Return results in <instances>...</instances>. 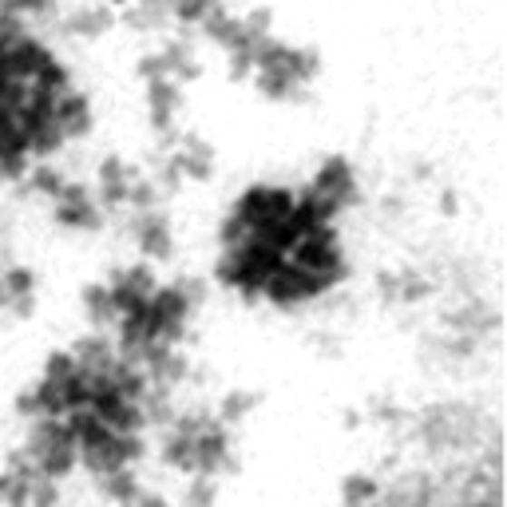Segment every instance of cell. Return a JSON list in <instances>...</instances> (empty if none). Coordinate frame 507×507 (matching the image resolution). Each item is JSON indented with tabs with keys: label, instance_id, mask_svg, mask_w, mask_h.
<instances>
[{
	"label": "cell",
	"instance_id": "19",
	"mask_svg": "<svg viewBox=\"0 0 507 507\" xmlns=\"http://www.w3.org/2000/svg\"><path fill=\"white\" fill-rule=\"evenodd\" d=\"M0 286H5L8 301H13V297H24V294H32V286H36V274H32L28 266H13L5 278H0Z\"/></svg>",
	"mask_w": 507,
	"mask_h": 507
},
{
	"label": "cell",
	"instance_id": "6",
	"mask_svg": "<svg viewBox=\"0 0 507 507\" xmlns=\"http://www.w3.org/2000/svg\"><path fill=\"white\" fill-rule=\"evenodd\" d=\"M135 246H139V254H147V258H167L171 254V222L163 219V214H155V210H147V214H135Z\"/></svg>",
	"mask_w": 507,
	"mask_h": 507
},
{
	"label": "cell",
	"instance_id": "4",
	"mask_svg": "<svg viewBox=\"0 0 507 507\" xmlns=\"http://www.w3.org/2000/svg\"><path fill=\"white\" fill-rule=\"evenodd\" d=\"M56 127L63 132V143L68 139H83L95 127V115H92V100L83 92H63L56 95Z\"/></svg>",
	"mask_w": 507,
	"mask_h": 507
},
{
	"label": "cell",
	"instance_id": "5",
	"mask_svg": "<svg viewBox=\"0 0 507 507\" xmlns=\"http://www.w3.org/2000/svg\"><path fill=\"white\" fill-rule=\"evenodd\" d=\"M199 32H207L214 44H222L226 52H242V48H250V40H246V28H242V16H234L230 8L222 5V0L210 8L207 16H202Z\"/></svg>",
	"mask_w": 507,
	"mask_h": 507
},
{
	"label": "cell",
	"instance_id": "8",
	"mask_svg": "<svg viewBox=\"0 0 507 507\" xmlns=\"http://www.w3.org/2000/svg\"><path fill=\"white\" fill-rule=\"evenodd\" d=\"M132 179H135V171L127 167L120 155H107L100 163V202L103 207H123Z\"/></svg>",
	"mask_w": 507,
	"mask_h": 507
},
{
	"label": "cell",
	"instance_id": "17",
	"mask_svg": "<svg viewBox=\"0 0 507 507\" xmlns=\"http://www.w3.org/2000/svg\"><path fill=\"white\" fill-rule=\"evenodd\" d=\"M60 147H63V132H60L56 123H44L36 135H28V151H32V155H40V159H44V155H56Z\"/></svg>",
	"mask_w": 507,
	"mask_h": 507
},
{
	"label": "cell",
	"instance_id": "11",
	"mask_svg": "<svg viewBox=\"0 0 507 507\" xmlns=\"http://www.w3.org/2000/svg\"><path fill=\"white\" fill-rule=\"evenodd\" d=\"M254 83L258 92L266 95V100H294V95L301 92L294 83V75H289L286 68H269V72H254Z\"/></svg>",
	"mask_w": 507,
	"mask_h": 507
},
{
	"label": "cell",
	"instance_id": "25",
	"mask_svg": "<svg viewBox=\"0 0 507 507\" xmlns=\"http://www.w3.org/2000/svg\"><path fill=\"white\" fill-rule=\"evenodd\" d=\"M135 75H139L143 83L167 80V68H163V60H159V52H155V56H143V60H139V63H135Z\"/></svg>",
	"mask_w": 507,
	"mask_h": 507
},
{
	"label": "cell",
	"instance_id": "21",
	"mask_svg": "<svg viewBox=\"0 0 507 507\" xmlns=\"http://www.w3.org/2000/svg\"><path fill=\"white\" fill-rule=\"evenodd\" d=\"M28 175V155L24 151H13V147H0V179L16 182Z\"/></svg>",
	"mask_w": 507,
	"mask_h": 507
},
{
	"label": "cell",
	"instance_id": "18",
	"mask_svg": "<svg viewBox=\"0 0 507 507\" xmlns=\"http://www.w3.org/2000/svg\"><path fill=\"white\" fill-rule=\"evenodd\" d=\"M159 199H163V194L155 190V182L132 179V187H127V202H132V207H135V214H147V210H155V207H159Z\"/></svg>",
	"mask_w": 507,
	"mask_h": 507
},
{
	"label": "cell",
	"instance_id": "3",
	"mask_svg": "<svg viewBox=\"0 0 507 507\" xmlns=\"http://www.w3.org/2000/svg\"><path fill=\"white\" fill-rule=\"evenodd\" d=\"M317 194H326V199H333L337 207H353L357 202V175H353V167H349V159L345 155H329L326 163L317 167V179L309 182Z\"/></svg>",
	"mask_w": 507,
	"mask_h": 507
},
{
	"label": "cell",
	"instance_id": "23",
	"mask_svg": "<svg viewBox=\"0 0 507 507\" xmlns=\"http://www.w3.org/2000/svg\"><path fill=\"white\" fill-rule=\"evenodd\" d=\"M32 190H40V194H48V199H56V194L63 190V175L56 167H36L32 171Z\"/></svg>",
	"mask_w": 507,
	"mask_h": 507
},
{
	"label": "cell",
	"instance_id": "1",
	"mask_svg": "<svg viewBox=\"0 0 507 507\" xmlns=\"http://www.w3.org/2000/svg\"><path fill=\"white\" fill-rule=\"evenodd\" d=\"M289 210H294V190H289V187H269V182H254V187L242 190V199L234 202L230 214H239V219L246 222V230H254V226H262V222L286 219Z\"/></svg>",
	"mask_w": 507,
	"mask_h": 507
},
{
	"label": "cell",
	"instance_id": "20",
	"mask_svg": "<svg viewBox=\"0 0 507 507\" xmlns=\"http://www.w3.org/2000/svg\"><path fill=\"white\" fill-rule=\"evenodd\" d=\"M182 187V163H179V151H171V155L159 163V182H155V190L159 194H175Z\"/></svg>",
	"mask_w": 507,
	"mask_h": 507
},
{
	"label": "cell",
	"instance_id": "2",
	"mask_svg": "<svg viewBox=\"0 0 507 507\" xmlns=\"http://www.w3.org/2000/svg\"><path fill=\"white\" fill-rule=\"evenodd\" d=\"M56 222L72 226V230H100L103 210L88 194V187H80V182H63V190L56 194Z\"/></svg>",
	"mask_w": 507,
	"mask_h": 507
},
{
	"label": "cell",
	"instance_id": "24",
	"mask_svg": "<svg viewBox=\"0 0 507 507\" xmlns=\"http://www.w3.org/2000/svg\"><path fill=\"white\" fill-rule=\"evenodd\" d=\"M226 72H230V83H246L254 75V52L250 48L230 52V63H226Z\"/></svg>",
	"mask_w": 507,
	"mask_h": 507
},
{
	"label": "cell",
	"instance_id": "14",
	"mask_svg": "<svg viewBox=\"0 0 507 507\" xmlns=\"http://www.w3.org/2000/svg\"><path fill=\"white\" fill-rule=\"evenodd\" d=\"M83 306H88V314H92V321H115L120 314H115V301H112V294H107V286H88L83 289Z\"/></svg>",
	"mask_w": 507,
	"mask_h": 507
},
{
	"label": "cell",
	"instance_id": "7",
	"mask_svg": "<svg viewBox=\"0 0 507 507\" xmlns=\"http://www.w3.org/2000/svg\"><path fill=\"white\" fill-rule=\"evenodd\" d=\"M179 163H182V179L210 182V175H214V147L202 135L182 132L179 135Z\"/></svg>",
	"mask_w": 507,
	"mask_h": 507
},
{
	"label": "cell",
	"instance_id": "9",
	"mask_svg": "<svg viewBox=\"0 0 507 507\" xmlns=\"http://www.w3.org/2000/svg\"><path fill=\"white\" fill-rule=\"evenodd\" d=\"M115 20H120V16H115L112 5H83V8H75V13L63 20V28H68V36L92 40V36H103V32H112Z\"/></svg>",
	"mask_w": 507,
	"mask_h": 507
},
{
	"label": "cell",
	"instance_id": "13",
	"mask_svg": "<svg viewBox=\"0 0 507 507\" xmlns=\"http://www.w3.org/2000/svg\"><path fill=\"white\" fill-rule=\"evenodd\" d=\"M32 83H36V88H44V92H52V95H63L72 88V72H68V63H60L56 56H48L44 68L32 75Z\"/></svg>",
	"mask_w": 507,
	"mask_h": 507
},
{
	"label": "cell",
	"instance_id": "16",
	"mask_svg": "<svg viewBox=\"0 0 507 507\" xmlns=\"http://www.w3.org/2000/svg\"><path fill=\"white\" fill-rule=\"evenodd\" d=\"M269 24H274V8H250V13L242 16V28H246V40H250V52L254 44H262V40L269 36Z\"/></svg>",
	"mask_w": 507,
	"mask_h": 507
},
{
	"label": "cell",
	"instance_id": "22",
	"mask_svg": "<svg viewBox=\"0 0 507 507\" xmlns=\"http://www.w3.org/2000/svg\"><path fill=\"white\" fill-rule=\"evenodd\" d=\"M246 239H250L246 222L239 219V214H226L222 226H219V242H222V250H234V246H242Z\"/></svg>",
	"mask_w": 507,
	"mask_h": 507
},
{
	"label": "cell",
	"instance_id": "10",
	"mask_svg": "<svg viewBox=\"0 0 507 507\" xmlns=\"http://www.w3.org/2000/svg\"><path fill=\"white\" fill-rule=\"evenodd\" d=\"M167 16H171L167 0H135V5L123 8V24L135 28V32H155V28H163Z\"/></svg>",
	"mask_w": 507,
	"mask_h": 507
},
{
	"label": "cell",
	"instance_id": "12",
	"mask_svg": "<svg viewBox=\"0 0 507 507\" xmlns=\"http://www.w3.org/2000/svg\"><path fill=\"white\" fill-rule=\"evenodd\" d=\"M286 72L294 75L297 88H301V83H309V80H317V72H321V52H317V48H289Z\"/></svg>",
	"mask_w": 507,
	"mask_h": 507
},
{
	"label": "cell",
	"instance_id": "15",
	"mask_svg": "<svg viewBox=\"0 0 507 507\" xmlns=\"http://www.w3.org/2000/svg\"><path fill=\"white\" fill-rule=\"evenodd\" d=\"M214 5H219V0H167L171 16H175L179 24H187V28H194V24H202V16H207V13H210Z\"/></svg>",
	"mask_w": 507,
	"mask_h": 507
}]
</instances>
